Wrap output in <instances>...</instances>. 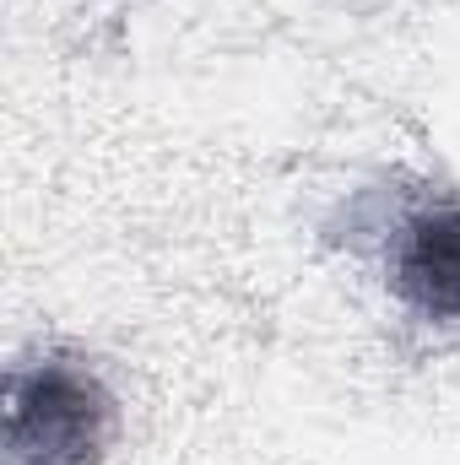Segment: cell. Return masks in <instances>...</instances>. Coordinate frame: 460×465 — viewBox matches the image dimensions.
<instances>
[{
	"label": "cell",
	"mask_w": 460,
	"mask_h": 465,
	"mask_svg": "<svg viewBox=\"0 0 460 465\" xmlns=\"http://www.w3.org/2000/svg\"><path fill=\"white\" fill-rule=\"evenodd\" d=\"M325 238L342 243L417 331L460 347V190L385 173L336 206Z\"/></svg>",
	"instance_id": "obj_1"
},
{
	"label": "cell",
	"mask_w": 460,
	"mask_h": 465,
	"mask_svg": "<svg viewBox=\"0 0 460 465\" xmlns=\"http://www.w3.org/2000/svg\"><path fill=\"white\" fill-rule=\"evenodd\" d=\"M119 439L109 373L76 347H33L5 368L0 460L5 465H104Z\"/></svg>",
	"instance_id": "obj_2"
}]
</instances>
